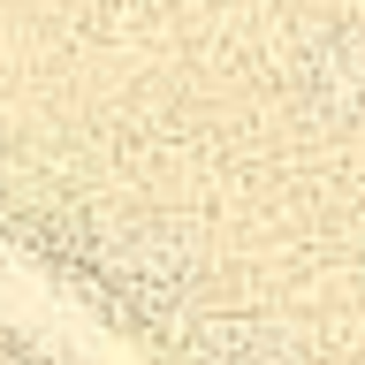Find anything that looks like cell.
Instances as JSON below:
<instances>
[{"instance_id": "obj_1", "label": "cell", "mask_w": 365, "mask_h": 365, "mask_svg": "<svg viewBox=\"0 0 365 365\" xmlns=\"http://www.w3.org/2000/svg\"><path fill=\"white\" fill-rule=\"evenodd\" d=\"M297 91L327 122H365V23H327L297 53Z\"/></svg>"}, {"instance_id": "obj_2", "label": "cell", "mask_w": 365, "mask_h": 365, "mask_svg": "<svg viewBox=\"0 0 365 365\" xmlns=\"http://www.w3.org/2000/svg\"><path fill=\"white\" fill-rule=\"evenodd\" d=\"M107 267L122 274V282H153V289H175L182 274H190V236L168 221H137L122 228L107 244Z\"/></svg>"}]
</instances>
